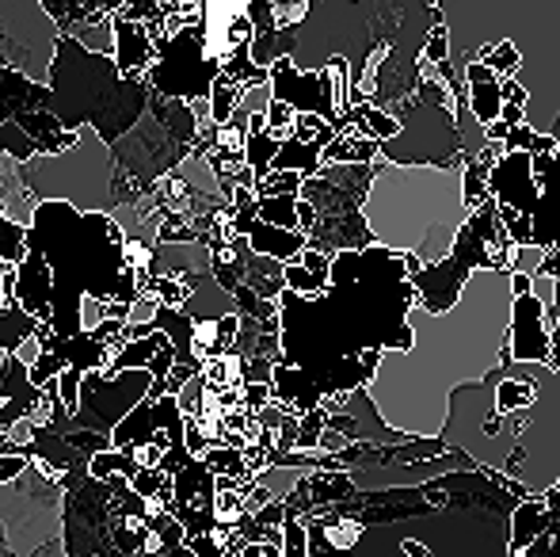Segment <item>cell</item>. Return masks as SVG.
<instances>
[{"label":"cell","instance_id":"cell-1","mask_svg":"<svg viewBox=\"0 0 560 557\" xmlns=\"http://www.w3.org/2000/svg\"><path fill=\"white\" fill-rule=\"evenodd\" d=\"M511 317L515 290L500 268L472 271L446 313L408 310L416 344L385 351L366 386L382 420L412 439L443 436L454 390L477 386L511 359Z\"/></svg>","mask_w":560,"mask_h":557},{"label":"cell","instance_id":"cell-2","mask_svg":"<svg viewBox=\"0 0 560 557\" xmlns=\"http://www.w3.org/2000/svg\"><path fill=\"white\" fill-rule=\"evenodd\" d=\"M462 164H374V179L362 199V222L374 245L393 256H420L443 264L454 253L472 210L465 207Z\"/></svg>","mask_w":560,"mask_h":557},{"label":"cell","instance_id":"cell-3","mask_svg":"<svg viewBox=\"0 0 560 557\" xmlns=\"http://www.w3.org/2000/svg\"><path fill=\"white\" fill-rule=\"evenodd\" d=\"M27 241L43 248L54 271V333H84V298L130 305L141 298V282L126 268L122 245L112 237V214L77 210L73 202H38Z\"/></svg>","mask_w":560,"mask_h":557},{"label":"cell","instance_id":"cell-4","mask_svg":"<svg viewBox=\"0 0 560 557\" xmlns=\"http://www.w3.org/2000/svg\"><path fill=\"white\" fill-rule=\"evenodd\" d=\"M153 89L145 81H126L115 66V54L84 50L77 38L61 35L50 73V112L66 130L96 127L107 141L138 127L149 112Z\"/></svg>","mask_w":560,"mask_h":557},{"label":"cell","instance_id":"cell-5","mask_svg":"<svg viewBox=\"0 0 560 557\" xmlns=\"http://www.w3.org/2000/svg\"><path fill=\"white\" fill-rule=\"evenodd\" d=\"M23 179L38 202H73L77 210L100 214H115L118 207L115 149L96 127H81L77 141L61 153H38L27 161Z\"/></svg>","mask_w":560,"mask_h":557},{"label":"cell","instance_id":"cell-6","mask_svg":"<svg viewBox=\"0 0 560 557\" xmlns=\"http://www.w3.org/2000/svg\"><path fill=\"white\" fill-rule=\"evenodd\" d=\"M0 527L15 557H31L38 546L66 538V485L46 477L31 459L27 474L0 485Z\"/></svg>","mask_w":560,"mask_h":557},{"label":"cell","instance_id":"cell-7","mask_svg":"<svg viewBox=\"0 0 560 557\" xmlns=\"http://www.w3.org/2000/svg\"><path fill=\"white\" fill-rule=\"evenodd\" d=\"M61 23L43 0H0V69L50 84Z\"/></svg>","mask_w":560,"mask_h":557},{"label":"cell","instance_id":"cell-8","mask_svg":"<svg viewBox=\"0 0 560 557\" xmlns=\"http://www.w3.org/2000/svg\"><path fill=\"white\" fill-rule=\"evenodd\" d=\"M115 164H118V202H133L149 192L161 176L179 169L184 156H191V149L184 141L172 138V130L164 127V119L156 115V107L149 104V112L138 119V127L126 130L115 141Z\"/></svg>","mask_w":560,"mask_h":557},{"label":"cell","instance_id":"cell-9","mask_svg":"<svg viewBox=\"0 0 560 557\" xmlns=\"http://www.w3.org/2000/svg\"><path fill=\"white\" fill-rule=\"evenodd\" d=\"M149 386H153V374L149 371H122V374L92 371L84 374V386H81V413L69 417L66 405H58L50 428L58 436H69V431H104V436H112L118 423L145 402Z\"/></svg>","mask_w":560,"mask_h":557},{"label":"cell","instance_id":"cell-10","mask_svg":"<svg viewBox=\"0 0 560 557\" xmlns=\"http://www.w3.org/2000/svg\"><path fill=\"white\" fill-rule=\"evenodd\" d=\"M218 77H222V66L207 58V50H202V31H199V23H195V27H184L179 35H172L168 43L161 46V58L149 69L145 81L156 96L195 104V100L210 96Z\"/></svg>","mask_w":560,"mask_h":557},{"label":"cell","instance_id":"cell-11","mask_svg":"<svg viewBox=\"0 0 560 557\" xmlns=\"http://www.w3.org/2000/svg\"><path fill=\"white\" fill-rule=\"evenodd\" d=\"M271 89H275V100H287L298 112L325 115L336 127V107H332V96H328V84L320 69L310 73V69H298L294 58H279L271 66Z\"/></svg>","mask_w":560,"mask_h":557},{"label":"cell","instance_id":"cell-12","mask_svg":"<svg viewBox=\"0 0 560 557\" xmlns=\"http://www.w3.org/2000/svg\"><path fill=\"white\" fill-rule=\"evenodd\" d=\"M553 356V333L546 325V305L534 294L515 298V317H511V359L515 363H549Z\"/></svg>","mask_w":560,"mask_h":557},{"label":"cell","instance_id":"cell-13","mask_svg":"<svg viewBox=\"0 0 560 557\" xmlns=\"http://www.w3.org/2000/svg\"><path fill=\"white\" fill-rule=\"evenodd\" d=\"M15 302H20V310H27L31 317H38V321L50 325V317H54V271H50L46 253L35 245V241H27V253H23V260H20Z\"/></svg>","mask_w":560,"mask_h":557},{"label":"cell","instance_id":"cell-14","mask_svg":"<svg viewBox=\"0 0 560 557\" xmlns=\"http://www.w3.org/2000/svg\"><path fill=\"white\" fill-rule=\"evenodd\" d=\"M161 58V46L149 35L145 23L126 20V15H115V66L126 81H145L149 69ZM149 84V81H145Z\"/></svg>","mask_w":560,"mask_h":557},{"label":"cell","instance_id":"cell-15","mask_svg":"<svg viewBox=\"0 0 560 557\" xmlns=\"http://www.w3.org/2000/svg\"><path fill=\"white\" fill-rule=\"evenodd\" d=\"M233 225H236V233H244V237L252 241V248H256L259 256H275V260H282V264L302 260V253L310 248V233L279 230V225L264 222L259 214H233Z\"/></svg>","mask_w":560,"mask_h":557},{"label":"cell","instance_id":"cell-16","mask_svg":"<svg viewBox=\"0 0 560 557\" xmlns=\"http://www.w3.org/2000/svg\"><path fill=\"white\" fill-rule=\"evenodd\" d=\"M35 210H38V199L31 195L27 179H23V164L15 161V156L0 153V214H4L8 222L23 225V230H31Z\"/></svg>","mask_w":560,"mask_h":557},{"label":"cell","instance_id":"cell-17","mask_svg":"<svg viewBox=\"0 0 560 557\" xmlns=\"http://www.w3.org/2000/svg\"><path fill=\"white\" fill-rule=\"evenodd\" d=\"M153 276H202L214 271V256H210L207 241H179V245H156L153 248Z\"/></svg>","mask_w":560,"mask_h":557},{"label":"cell","instance_id":"cell-18","mask_svg":"<svg viewBox=\"0 0 560 557\" xmlns=\"http://www.w3.org/2000/svg\"><path fill=\"white\" fill-rule=\"evenodd\" d=\"M184 282L195 290L191 302L184 305V313L191 321H222V317H229V313H236V298L214 279V271H202V276H184Z\"/></svg>","mask_w":560,"mask_h":557},{"label":"cell","instance_id":"cell-19","mask_svg":"<svg viewBox=\"0 0 560 557\" xmlns=\"http://www.w3.org/2000/svg\"><path fill=\"white\" fill-rule=\"evenodd\" d=\"M546 523H549V504L546 497H530L526 504L515 508V523H511V546L508 554H523L530 550L534 543H538L541 535H546Z\"/></svg>","mask_w":560,"mask_h":557},{"label":"cell","instance_id":"cell-20","mask_svg":"<svg viewBox=\"0 0 560 557\" xmlns=\"http://www.w3.org/2000/svg\"><path fill=\"white\" fill-rule=\"evenodd\" d=\"M244 268H248L244 271V282H248L259 298H275V302H279L282 290H287V264L275 260V256L252 253L248 260H244Z\"/></svg>","mask_w":560,"mask_h":557},{"label":"cell","instance_id":"cell-21","mask_svg":"<svg viewBox=\"0 0 560 557\" xmlns=\"http://www.w3.org/2000/svg\"><path fill=\"white\" fill-rule=\"evenodd\" d=\"M172 336L168 333H153V336H141V340H130L122 351L104 367V374H122V371H149V363L156 359V351L168 348Z\"/></svg>","mask_w":560,"mask_h":557},{"label":"cell","instance_id":"cell-22","mask_svg":"<svg viewBox=\"0 0 560 557\" xmlns=\"http://www.w3.org/2000/svg\"><path fill=\"white\" fill-rule=\"evenodd\" d=\"M271 169L302 172V176H320V169H325V156H320V149H317V146H310V141L287 138V141L279 146V156H275Z\"/></svg>","mask_w":560,"mask_h":557},{"label":"cell","instance_id":"cell-23","mask_svg":"<svg viewBox=\"0 0 560 557\" xmlns=\"http://www.w3.org/2000/svg\"><path fill=\"white\" fill-rule=\"evenodd\" d=\"M61 35L77 38L84 50H96V54H115V15H96V20H84V23H69Z\"/></svg>","mask_w":560,"mask_h":557},{"label":"cell","instance_id":"cell-24","mask_svg":"<svg viewBox=\"0 0 560 557\" xmlns=\"http://www.w3.org/2000/svg\"><path fill=\"white\" fill-rule=\"evenodd\" d=\"M202 379L210 390H236L244 386V356L236 351H218L202 363Z\"/></svg>","mask_w":560,"mask_h":557},{"label":"cell","instance_id":"cell-25","mask_svg":"<svg viewBox=\"0 0 560 557\" xmlns=\"http://www.w3.org/2000/svg\"><path fill=\"white\" fill-rule=\"evenodd\" d=\"M503 77H492V81H477L469 84V107L485 127H492L495 119L503 115V92H500Z\"/></svg>","mask_w":560,"mask_h":557},{"label":"cell","instance_id":"cell-26","mask_svg":"<svg viewBox=\"0 0 560 557\" xmlns=\"http://www.w3.org/2000/svg\"><path fill=\"white\" fill-rule=\"evenodd\" d=\"M244 100V84L233 81V77H218L214 89H210V107H214V123L218 127H225L229 119H233V112L241 107Z\"/></svg>","mask_w":560,"mask_h":557},{"label":"cell","instance_id":"cell-27","mask_svg":"<svg viewBox=\"0 0 560 557\" xmlns=\"http://www.w3.org/2000/svg\"><path fill=\"white\" fill-rule=\"evenodd\" d=\"M138 469H141L138 462H133L126 451H118V446L92 454V462H89V474L96 477V481H112L115 474H122V477H130V481H133V474H138Z\"/></svg>","mask_w":560,"mask_h":557},{"label":"cell","instance_id":"cell-28","mask_svg":"<svg viewBox=\"0 0 560 557\" xmlns=\"http://www.w3.org/2000/svg\"><path fill=\"white\" fill-rule=\"evenodd\" d=\"M0 153H8V156H15L20 164H27V161H35V156L43 153V146H38V141L31 138L20 123L8 119L4 127H0Z\"/></svg>","mask_w":560,"mask_h":557},{"label":"cell","instance_id":"cell-29","mask_svg":"<svg viewBox=\"0 0 560 557\" xmlns=\"http://www.w3.org/2000/svg\"><path fill=\"white\" fill-rule=\"evenodd\" d=\"M472 61H485V66L495 69L500 77H518V69H523V54H518V46L511 43V38H500V43L485 46Z\"/></svg>","mask_w":560,"mask_h":557},{"label":"cell","instance_id":"cell-30","mask_svg":"<svg viewBox=\"0 0 560 557\" xmlns=\"http://www.w3.org/2000/svg\"><path fill=\"white\" fill-rule=\"evenodd\" d=\"M279 138H271V130H248V149H244V156H248V164L256 169V176L264 179L267 172H271L275 156H279Z\"/></svg>","mask_w":560,"mask_h":557},{"label":"cell","instance_id":"cell-31","mask_svg":"<svg viewBox=\"0 0 560 557\" xmlns=\"http://www.w3.org/2000/svg\"><path fill=\"white\" fill-rule=\"evenodd\" d=\"M298 199L302 195H275V199H259V218L279 230H298Z\"/></svg>","mask_w":560,"mask_h":557},{"label":"cell","instance_id":"cell-32","mask_svg":"<svg viewBox=\"0 0 560 557\" xmlns=\"http://www.w3.org/2000/svg\"><path fill=\"white\" fill-rule=\"evenodd\" d=\"M462 179H465V207H469V210H480L488 199H492V187H488V169L480 161H465Z\"/></svg>","mask_w":560,"mask_h":557},{"label":"cell","instance_id":"cell-33","mask_svg":"<svg viewBox=\"0 0 560 557\" xmlns=\"http://www.w3.org/2000/svg\"><path fill=\"white\" fill-rule=\"evenodd\" d=\"M305 176L302 172H287V169H271L264 179L256 184L259 199H275V195H302Z\"/></svg>","mask_w":560,"mask_h":557},{"label":"cell","instance_id":"cell-34","mask_svg":"<svg viewBox=\"0 0 560 557\" xmlns=\"http://www.w3.org/2000/svg\"><path fill=\"white\" fill-rule=\"evenodd\" d=\"M287 290H294V294H302V298H320L332 290V282L317 279L302 260H294V264H287Z\"/></svg>","mask_w":560,"mask_h":557},{"label":"cell","instance_id":"cell-35","mask_svg":"<svg viewBox=\"0 0 560 557\" xmlns=\"http://www.w3.org/2000/svg\"><path fill=\"white\" fill-rule=\"evenodd\" d=\"M298 107H290L287 100H271V107H267V130H271V138L287 141L294 138V127H298Z\"/></svg>","mask_w":560,"mask_h":557},{"label":"cell","instance_id":"cell-36","mask_svg":"<svg viewBox=\"0 0 560 557\" xmlns=\"http://www.w3.org/2000/svg\"><path fill=\"white\" fill-rule=\"evenodd\" d=\"M310 8L313 0H271V15H275V27L279 31H294L310 20Z\"/></svg>","mask_w":560,"mask_h":557},{"label":"cell","instance_id":"cell-37","mask_svg":"<svg viewBox=\"0 0 560 557\" xmlns=\"http://www.w3.org/2000/svg\"><path fill=\"white\" fill-rule=\"evenodd\" d=\"M282 554L287 557H310V527L298 515H287L282 523Z\"/></svg>","mask_w":560,"mask_h":557},{"label":"cell","instance_id":"cell-38","mask_svg":"<svg viewBox=\"0 0 560 557\" xmlns=\"http://www.w3.org/2000/svg\"><path fill=\"white\" fill-rule=\"evenodd\" d=\"M81 386H84V371H77V367H66V371L58 374V394L69 417L81 413Z\"/></svg>","mask_w":560,"mask_h":557},{"label":"cell","instance_id":"cell-39","mask_svg":"<svg viewBox=\"0 0 560 557\" xmlns=\"http://www.w3.org/2000/svg\"><path fill=\"white\" fill-rule=\"evenodd\" d=\"M450 54H454V38H450V31L439 23V27H431L428 38H423V58H428L431 66H446Z\"/></svg>","mask_w":560,"mask_h":557},{"label":"cell","instance_id":"cell-40","mask_svg":"<svg viewBox=\"0 0 560 557\" xmlns=\"http://www.w3.org/2000/svg\"><path fill=\"white\" fill-rule=\"evenodd\" d=\"M549 248L546 245H515V260H511V276H538L541 260H546Z\"/></svg>","mask_w":560,"mask_h":557},{"label":"cell","instance_id":"cell-41","mask_svg":"<svg viewBox=\"0 0 560 557\" xmlns=\"http://www.w3.org/2000/svg\"><path fill=\"white\" fill-rule=\"evenodd\" d=\"M66 359H61V356H54V351H43V359H38V363L35 367H31V386H38V390H46V386H50V382H58V374L61 371H66Z\"/></svg>","mask_w":560,"mask_h":557},{"label":"cell","instance_id":"cell-42","mask_svg":"<svg viewBox=\"0 0 560 557\" xmlns=\"http://www.w3.org/2000/svg\"><path fill=\"white\" fill-rule=\"evenodd\" d=\"M202 397H207V379H202V374H195V379L187 382V386L176 394V402H179V409H184V417H199Z\"/></svg>","mask_w":560,"mask_h":557},{"label":"cell","instance_id":"cell-43","mask_svg":"<svg viewBox=\"0 0 560 557\" xmlns=\"http://www.w3.org/2000/svg\"><path fill=\"white\" fill-rule=\"evenodd\" d=\"M153 248L156 245H145V241H126L122 245V260L130 271H149L153 268Z\"/></svg>","mask_w":560,"mask_h":557},{"label":"cell","instance_id":"cell-44","mask_svg":"<svg viewBox=\"0 0 560 557\" xmlns=\"http://www.w3.org/2000/svg\"><path fill=\"white\" fill-rule=\"evenodd\" d=\"M27 466H31V454H27V451H20V454H4V459H0V485H12L15 477L27 474Z\"/></svg>","mask_w":560,"mask_h":557},{"label":"cell","instance_id":"cell-45","mask_svg":"<svg viewBox=\"0 0 560 557\" xmlns=\"http://www.w3.org/2000/svg\"><path fill=\"white\" fill-rule=\"evenodd\" d=\"M81 321H84V333H96V328L107 321V302H104V298H84Z\"/></svg>","mask_w":560,"mask_h":557},{"label":"cell","instance_id":"cell-46","mask_svg":"<svg viewBox=\"0 0 560 557\" xmlns=\"http://www.w3.org/2000/svg\"><path fill=\"white\" fill-rule=\"evenodd\" d=\"M161 298L156 294H141L138 302L130 305V325H145V321H153L156 313H161Z\"/></svg>","mask_w":560,"mask_h":557},{"label":"cell","instance_id":"cell-47","mask_svg":"<svg viewBox=\"0 0 560 557\" xmlns=\"http://www.w3.org/2000/svg\"><path fill=\"white\" fill-rule=\"evenodd\" d=\"M184 443H187V451H191V454H195V459H202V454H207V451H210V446H214V443H210V439H207V431H202V428H199V420H195V417H187V431H184Z\"/></svg>","mask_w":560,"mask_h":557},{"label":"cell","instance_id":"cell-48","mask_svg":"<svg viewBox=\"0 0 560 557\" xmlns=\"http://www.w3.org/2000/svg\"><path fill=\"white\" fill-rule=\"evenodd\" d=\"M126 454H130L138 466H161V459L168 454V446H164V443H138V446H130Z\"/></svg>","mask_w":560,"mask_h":557},{"label":"cell","instance_id":"cell-49","mask_svg":"<svg viewBox=\"0 0 560 557\" xmlns=\"http://www.w3.org/2000/svg\"><path fill=\"white\" fill-rule=\"evenodd\" d=\"M244 382H275V363L264 356L244 359Z\"/></svg>","mask_w":560,"mask_h":557},{"label":"cell","instance_id":"cell-50","mask_svg":"<svg viewBox=\"0 0 560 557\" xmlns=\"http://www.w3.org/2000/svg\"><path fill=\"white\" fill-rule=\"evenodd\" d=\"M187 546L195 550V557H225L229 554L225 543L214 535V531H210V535H199V538H187Z\"/></svg>","mask_w":560,"mask_h":557},{"label":"cell","instance_id":"cell-51","mask_svg":"<svg viewBox=\"0 0 560 557\" xmlns=\"http://www.w3.org/2000/svg\"><path fill=\"white\" fill-rule=\"evenodd\" d=\"M35 431H38V423H35V417H31V413H27V417L15 420L12 428L4 431V436L12 439L15 446H31V439H35Z\"/></svg>","mask_w":560,"mask_h":557},{"label":"cell","instance_id":"cell-52","mask_svg":"<svg viewBox=\"0 0 560 557\" xmlns=\"http://www.w3.org/2000/svg\"><path fill=\"white\" fill-rule=\"evenodd\" d=\"M43 351H46V348H43V340H38V333H35V336H27V340H23L20 348L12 351V356L20 359V363H23V367H27V371H31V367H35L38 359H43Z\"/></svg>","mask_w":560,"mask_h":557},{"label":"cell","instance_id":"cell-53","mask_svg":"<svg viewBox=\"0 0 560 557\" xmlns=\"http://www.w3.org/2000/svg\"><path fill=\"white\" fill-rule=\"evenodd\" d=\"M317 225H320V210L313 207L310 199H298V230L313 237V233H317Z\"/></svg>","mask_w":560,"mask_h":557},{"label":"cell","instance_id":"cell-54","mask_svg":"<svg viewBox=\"0 0 560 557\" xmlns=\"http://www.w3.org/2000/svg\"><path fill=\"white\" fill-rule=\"evenodd\" d=\"M347 443H351V439H347L343 431L325 428V436H320V446H317V451H320V454H343V451H347Z\"/></svg>","mask_w":560,"mask_h":557},{"label":"cell","instance_id":"cell-55","mask_svg":"<svg viewBox=\"0 0 560 557\" xmlns=\"http://www.w3.org/2000/svg\"><path fill=\"white\" fill-rule=\"evenodd\" d=\"M195 374H199V371H195V367L176 363V367H172V374H168V379H164V382H168V394H179V390H184L187 382L195 379Z\"/></svg>","mask_w":560,"mask_h":557},{"label":"cell","instance_id":"cell-56","mask_svg":"<svg viewBox=\"0 0 560 557\" xmlns=\"http://www.w3.org/2000/svg\"><path fill=\"white\" fill-rule=\"evenodd\" d=\"M31 557H69L66 550V538H54V543H46V546H38Z\"/></svg>","mask_w":560,"mask_h":557},{"label":"cell","instance_id":"cell-57","mask_svg":"<svg viewBox=\"0 0 560 557\" xmlns=\"http://www.w3.org/2000/svg\"><path fill=\"white\" fill-rule=\"evenodd\" d=\"M12 310H20V302H15V287H0V317L12 313Z\"/></svg>","mask_w":560,"mask_h":557},{"label":"cell","instance_id":"cell-58","mask_svg":"<svg viewBox=\"0 0 560 557\" xmlns=\"http://www.w3.org/2000/svg\"><path fill=\"white\" fill-rule=\"evenodd\" d=\"M541 271H546V276H553V279H560V253H557V248H549V253H546V260H541Z\"/></svg>","mask_w":560,"mask_h":557},{"label":"cell","instance_id":"cell-59","mask_svg":"<svg viewBox=\"0 0 560 557\" xmlns=\"http://www.w3.org/2000/svg\"><path fill=\"white\" fill-rule=\"evenodd\" d=\"M508 135H511V127L503 119H495L492 127H488V141H508Z\"/></svg>","mask_w":560,"mask_h":557},{"label":"cell","instance_id":"cell-60","mask_svg":"<svg viewBox=\"0 0 560 557\" xmlns=\"http://www.w3.org/2000/svg\"><path fill=\"white\" fill-rule=\"evenodd\" d=\"M530 287H534V276H511V290H515V298L530 294Z\"/></svg>","mask_w":560,"mask_h":557},{"label":"cell","instance_id":"cell-61","mask_svg":"<svg viewBox=\"0 0 560 557\" xmlns=\"http://www.w3.org/2000/svg\"><path fill=\"white\" fill-rule=\"evenodd\" d=\"M400 550H405L408 557H431V554H428V546L416 543V538H405V546H400Z\"/></svg>","mask_w":560,"mask_h":557},{"label":"cell","instance_id":"cell-62","mask_svg":"<svg viewBox=\"0 0 560 557\" xmlns=\"http://www.w3.org/2000/svg\"><path fill=\"white\" fill-rule=\"evenodd\" d=\"M0 557H15L12 550H8V538H4V527H0Z\"/></svg>","mask_w":560,"mask_h":557},{"label":"cell","instance_id":"cell-63","mask_svg":"<svg viewBox=\"0 0 560 557\" xmlns=\"http://www.w3.org/2000/svg\"><path fill=\"white\" fill-rule=\"evenodd\" d=\"M549 138H557V141H560V115L553 119V127H549Z\"/></svg>","mask_w":560,"mask_h":557}]
</instances>
